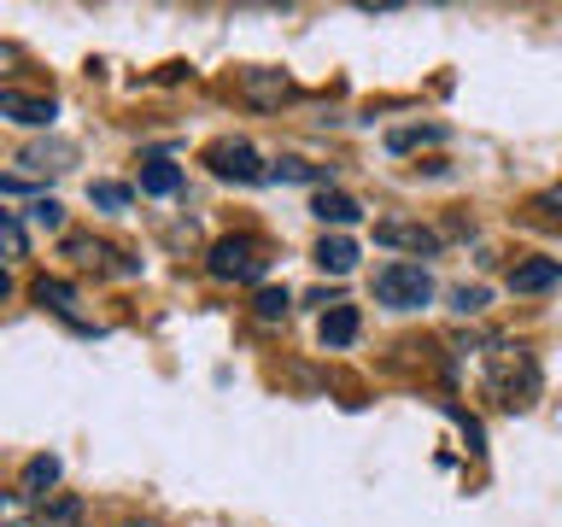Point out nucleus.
Masks as SVG:
<instances>
[{"instance_id":"1","label":"nucleus","mask_w":562,"mask_h":527,"mask_svg":"<svg viewBox=\"0 0 562 527\" xmlns=\"http://www.w3.org/2000/svg\"><path fill=\"white\" fill-rule=\"evenodd\" d=\"M375 299L393 311H422L434 299V276L422 264H386V270H375Z\"/></svg>"},{"instance_id":"2","label":"nucleus","mask_w":562,"mask_h":527,"mask_svg":"<svg viewBox=\"0 0 562 527\" xmlns=\"http://www.w3.org/2000/svg\"><path fill=\"white\" fill-rule=\"evenodd\" d=\"M211 276L217 281H258L263 276V246L246 235H228L211 246Z\"/></svg>"},{"instance_id":"3","label":"nucleus","mask_w":562,"mask_h":527,"mask_svg":"<svg viewBox=\"0 0 562 527\" xmlns=\"http://www.w3.org/2000/svg\"><path fill=\"white\" fill-rule=\"evenodd\" d=\"M0 117L7 123H24V130H47L59 117V105L47 94H24V88H0Z\"/></svg>"},{"instance_id":"4","label":"nucleus","mask_w":562,"mask_h":527,"mask_svg":"<svg viewBox=\"0 0 562 527\" xmlns=\"http://www.w3.org/2000/svg\"><path fill=\"white\" fill-rule=\"evenodd\" d=\"M205 158H211V170H217V176H235V182H258V176H270L246 141H223V147H211Z\"/></svg>"},{"instance_id":"5","label":"nucleus","mask_w":562,"mask_h":527,"mask_svg":"<svg viewBox=\"0 0 562 527\" xmlns=\"http://www.w3.org/2000/svg\"><path fill=\"white\" fill-rule=\"evenodd\" d=\"M381 246H404V253H439V235L422 223H375Z\"/></svg>"},{"instance_id":"6","label":"nucleus","mask_w":562,"mask_h":527,"mask_svg":"<svg viewBox=\"0 0 562 527\" xmlns=\"http://www.w3.org/2000/svg\"><path fill=\"white\" fill-rule=\"evenodd\" d=\"M557 281H562L557 258H527V264L509 270V288H516V293H544V288H557Z\"/></svg>"},{"instance_id":"7","label":"nucleus","mask_w":562,"mask_h":527,"mask_svg":"<svg viewBox=\"0 0 562 527\" xmlns=\"http://www.w3.org/2000/svg\"><path fill=\"white\" fill-rule=\"evenodd\" d=\"M316 217H323L328 228H351V223H358L363 217V205L358 200H351V193H340V188H323V193H316Z\"/></svg>"},{"instance_id":"8","label":"nucleus","mask_w":562,"mask_h":527,"mask_svg":"<svg viewBox=\"0 0 562 527\" xmlns=\"http://www.w3.org/2000/svg\"><path fill=\"white\" fill-rule=\"evenodd\" d=\"M316 264H323L328 276H351V270H358V240L323 235V240H316Z\"/></svg>"},{"instance_id":"9","label":"nucleus","mask_w":562,"mask_h":527,"mask_svg":"<svg viewBox=\"0 0 562 527\" xmlns=\"http://www.w3.org/2000/svg\"><path fill=\"white\" fill-rule=\"evenodd\" d=\"M358 340V311L351 305H334L328 316H323V346H351Z\"/></svg>"},{"instance_id":"10","label":"nucleus","mask_w":562,"mask_h":527,"mask_svg":"<svg viewBox=\"0 0 562 527\" xmlns=\"http://www.w3.org/2000/svg\"><path fill=\"white\" fill-rule=\"evenodd\" d=\"M182 188V170L170 165V158H153L147 170H140V193H176Z\"/></svg>"},{"instance_id":"11","label":"nucleus","mask_w":562,"mask_h":527,"mask_svg":"<svg viewBox=\"0 0 562 527\" xmlns=\"http://www.w3.org/2000/svg\"><path fill=\"white\" fill-rule=\"evenodd\" d=\"M53 481H59V457H35V463L24 469V498H42Z\"/></svg>"},{"instance_id":"12","label":"nucleus","mask_w":562,"mask_h":527,"mask_svg":"<svg viewBox=\"0 0 562 527\" xmlns=\"http://www.w3.org/2000/svg\"><path fill=\"white\" fill-rule=\"evenodd\" d=\"M24 223L12 217V211H0V258H24Z\"/></svg>"},{"instance_id":"13","label":"nucleus","mask_w":562,"mask_h":527,"mask_svg":"<svg viewBox=\"0 0 562 527\" xmlns=\"http://www.w3.org/2000/svg\"><path fill=\"white\" fill-rule=\"evenodd\" d=\"M246 94H252V100H281V94H288V77H281V70H276V77H258V70H252V77H246Z\"/></svg>"},{"instance_id":"14","label":"nucleus","mask_w":562,"mask_h":527,"mask_svg":"<svg viewBox=\"0 0 562 527\" xmlns=\"http://www.w3.org/2000/svg\"><path fill=\"white\" fill-rule=\"evenodd\" d=\"M30 217L42 223V228H65V205H59V200H35Z\"/></svg>"},{"instance_id":"15","label":"nucleus","mask_w":562,"mask_h":527,"mask_svg":"<svg viewBox=\"0 0 562 527\" xmlns=\"http://www.w3.org/2000/svg\"><path fill=\"white\" fill-rule=\"evenodd\" d=\"M94 205H105V211L130 205V188H123V182H94Z\"/></svg>"},{"instance_id":"16","label":"nucleus","mask_w":562,"mask_h":527,"mask_svg":"<svg viewBox=\"0 0 562 527\" xmlns=\"http://www.w3.org/2000/svg\"><path fill=\"white\" fill-rule=\"evenodd\" d=\"M258 316H263V323H276V316H288V293L263 288V293H258Z\"/></svg>"},{"instance_id":"17","label":"nucleus","mask_w":562,"mask_h":527,"mask_svg":"<svg viewBox=\"0 0 562 527\" xmlns=\"http://www.w3.org/2000/svg\"><path fill=\"white\" fill-rule=\"evenodd\" d=\"M270 176H281V182H311V165H299V158H288V165H276Z\"/></svg>"},{"instance_id":"18","label":"nucleus","mask_w":562,"mask_h":527,"mask_svg":"<svg viewBox=\"0 0 562 527\" xmlns=\"http://www.w3.org/2000/svg\"><path fill=\"white\" fill-rule=\"evenodd\" d=\"M481 305H486L481 288H457V311H481Z\"/></svg>"},{"instance_id":"19","label":"nucleus","mask_w":562,"mask_h":527,"mask_svg":"<svg viewBox=\"0 0 562 527\" xmlns=\"http://www.w3.org/2000/svg\"><path fill=\"white\" fill-rule=\"evenodd\" d=\"M0 193H24V182H18V176H0Z\"/></svg>"},{"instance_id":"20","label":"nucleus","mask_w":562,"mask_h":527,"mask_svg":"<svg viewBox=\"0 0 562 527\" xmlns=\"http://www.w3.org/2000/svg\"><path fill=\"white\" fill-rule=\"evenodd\" d=\"M7 293H12V276H7V270H0V299H7Z\"/></svg>"},{"instance_id":"21","label":"nucleus","mask_w":562,"mask_h":527,"mask_svg":"<svg viewBox=\"0 0 562 527\" xmlns=\"http://www.w3.org/2000/svg\"><path fill=\"white\" fill-rule=\"evenodd\" d=\"M0 65H12V47L7 42H0Z\"/></svg>"}]
</instances>
